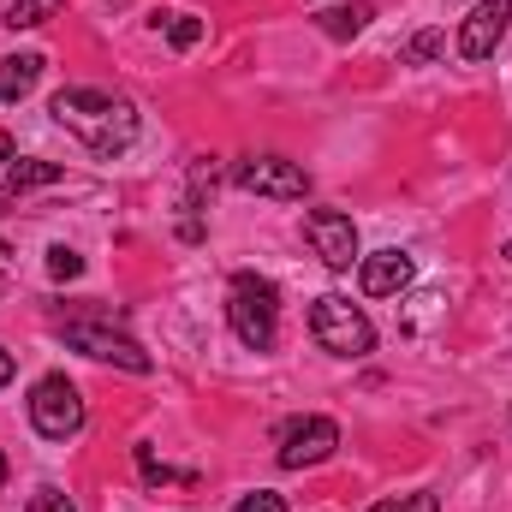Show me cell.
<instances>
[{
    "mask_svg": "<svg viewBox=\"0 0 512 512\" xmlns=\"http://www.w3.org/2000/svg\"><path fill=\"white\" fill-rule=\"evenodd\" d=\"M48 114H54V126L72 131L90 155H108V161L137 143V108L126 96H108V90H60L48 102Z\"/></svg>",
    "mask_w": 512,
    "mask_h": 512,
    "instance_id": "cell-1",
    "label": "cell"
},
{
    "mask_svg": "<svg viewBox=\"0 0 512 512\" xmlns=\"http://www.w3.org/2000/svg\"><path fill=\"white\" fill-rule=\"evenodd\" d=\"M54 12H60V0H12V6H6V24H12V30H36V24H48Z\"/></svg>",
    "mask_w": 512,
    "mask_h": 512,
    "instance_id": "cell-14",
    "label": "cell"
},
{
    "mask_svg": "<svg viewBox=\"0 0 512 512\" xmlns=\"http://www.w3.org/2000/svg\"><path fill=\"white\" fill-rule=\"evenodd\" d=\"M0 483H6V453H0Z\"/></svg>",
    "mask_w": 512,
    "mask_h": 512,
    "instance_id": "cell-23",
    "label": "cell"
},
{
    "mask_svg": "<svg viewBox=\"0 0 512 512\" xmlns=\"http://www.w3.org/2000/svg\"><path fill=\"white\" fill-rule=\"evenodd\" d=\"M334 447H340V423L334 417H292L286 429H280V465L286 471H310V465H322V459H334Z\"/></svg>",
    "mask_w": 512,
    "mask_h": 512,
    "instance_id": "cell-6",
    "label": "cell"
},
{
    "mask_svg": "<svg viewBox=\"0 0 512 512\" xmlns=\"http://www.w3.org/2000/svg\"><path fill=\"white\" fill-rule=\"evenodd\" d=\"M161 18H167V42L173 48H197L203 42V18L197 12H161Z\"/></svg>",
    "mask_w": 512,
    "mask_h": 512,
    "instance_id": "cell-15",
    "label": "cell"
},
{
    "mask_svg": "<svg viewBox=\"0 0 512 512\" xmlns=\"http://www.w3.org/2000/svg\"><path fill=\"white\" fill-rule=\"evenodd\" d=\"M370 512H441L435 495H411V501H376Z\"/></svg>",
    "mask_w": 512,
    "mask_h": 512,
    "instance_id": "cell-20",
    "label": "cell"
},
{
    "mask_svg": "<svg viewBox=\"0 0 512 512\" xmlns=\"http://www.w3.org/2000/svg\"><path fill=\"white\" fill-rule=\"evenodd\" d=\"M227 322H233V334H239L251 352H274V340H280V292H274V280H262V274H233Z\"/></svg>",
    "mask_w": 512,
    "mask_h": 512,
    "instance_id": "cell-2",
    "label": "cell"
},
{
    "mask_svg": "<svg viewBox=\"0 0 512 512\" xmlns=\"http://www.w3.org/2000/svg\"><path fill=\"white\" fill-rule=\"evenodd\" d=\"M60 340H66L72 352H84V358L120 364L131 376H149V370H155V358H149L131 334H120L114 322H102V316H66V322H60Z\"/></svg>",
    "mask_w": 512,
    "mask_h": 512,
    "instance_id": "cell-4",
    "label": "cell"
},
{
    "mask_svg": "<svg viewBox=\"0 0 512 512\" xmlns=\"http://www.w3.org/2000/svg\"><path fill=\"white\" fill-rule=\"evenodd\" d=\"M12 382V352H6V346H0V387Z\"/></svg>",
    "mask_w": 512,
    "mask_h": 512,
    "instance_id": "cell-21",
    "label": "cell"
},
{
    "mask_svg": "<svg viewBox=\"0 0 512 512\" xmlns=\"http://www.w3.org/2000/svg\"><path fill=\"white\" fill-rule=\"evenodd\" d=\"M507 256H512V245H507Z\"/></svg>",
    "mask_w": 512,
    "mask_h": 512,
    "instance_id": "cell-26",
    "label": "cell"
},
{
    "mask_svg": "<svg viewBox=\"0 0 512 512\" xmlns=\"http://www.w3.org/2000/svg\"><path fill=\"white\" fill-rule=\"evenodd\" d=\"M0 268H6V262H0ZM0 286H6V280H0Z\"/></svg>",
    "mask_w": 512,
    "mask_h": 512,
    "instance_id": "cell-25",
    "label": "cell"
},
{
    "mask_svg": "<svg viewBox=\"0 0 512 512\" xmlns=\"http://www.w3.org/2000/svg\"><path fill=\"white\" fill-rule=\"evenodd\" d=\"M304 239H310V251L322 256L328 268H352L358 262V227L340 209H310L304 215Z\"/></svg>",
    "mask_w": 512,
    "mask_h": 512,
    "instance_id": "cell-8",
    "label": "cell"
},
{
    "mask_svg": "<svg viewBox=\"0 0 512 512\" xmlns=\"http://www.w3.org/2000/svg\"><path fill=\"white\" fill-rule=\"evenodd\" d=\"M441 48H447V36H441V30H417V36L399 48V60H405V66H429Z\"/></svg>",
    "mask_w": 512,
    "mask_h": 512,
    "instance_id": "cell-16",
    "label": "cell"
},
{
    "mask_svg": "<svg viewBox=\"0 0 512 512\" xmlns=\"http://www.w3.org/2000/svg\"><path fill=\"white\" fill-rule=\"evenodd\" d=\"M30 423H36V435H48V441H72V435L84 429V399H78V387L66 382V376H42V382L30 387Z\"/></svg>",
    "mask_w": 512,
    "mask_h": 512,
    "instance_id": "cell-5",
    "label": "cell"
},
{
    "mask_svg": "<svg viewBox=\"0 0 512 512\" xmlns=\"http://www.w3.org/2000/svg\"><path fill=\"white\" fill-rule=\"evenodd\" d=\"M233 512H286V495H274V489H256V495H245Z\"/></svg>",
    "mask_w": 512,
    "mask_h": 512,
    "instance_id": "cell-19",
    "label": "cell"
},
{
    "mask_svg": "<svg viewBox=\"0 0 512 512\" xmlns=\"http://www.w3.org/2000/svg\"><path fill=\"white\" fill-rule=\"evenodd\" d=\"M54 179H60L54 161H12V167H6V191H12V197H24V191H36V185H54Z\"/></svg>",
    "mask_w": 512,
    "mask_h": 512,
    "instance_id": "cell-13",
    "label": "cell"
},
{
    "mask_svg": "<svg viewBox=\"0 0 512 512\" xmlns=\"http://www.w3.org/2000/svg\"><path fill=\"white\" fill-rule=\"evenodd\" d=\"M0 167H12V137L0 131Z\"/></svg>",
    "mask_w": 512,
    "mask_h": 512,
    "instance_id": "cell-22",
    "label": "cell"
},
{
    "mask_svg": "<svg viewBox=\"0 0 512 512\" xmlns=\"http://www.w3.org/2000/svg\"><path fill=\"white\" fill-rule=\"evenodd\" d=\"M42 54H12V60H0V102H24L30 90H36V78H42Z\"/></svg>",
    "mask_w": 512,
    "mask_h": 512,
    "instance_id": "cell-11",
    "label": "cell"
},
{
    "mask_svg": "<svg viewBox=\"0 0 512 512\" xmlns=\"http://www.w3.org/2000/svg\"><path fill=\"white\" fill-rule=\"evenodd\" d=\"M310 334H316V346L334 352V358H370V352H376L370 316H364L352 298H340V292H328V298L310 304Z\"/></svg>",
    "mask_w": 512,
    "mask_h": 512,
    "instance_id": "cell-3",
    "label": "cell"
},
{
    "mask_svg": "<svg viewBox=\"0 0 512 512\" xmlns=\"http://www.w3.org/2000/svg\"><path fill=\"white\" fill-rule=\"evenodd\" d=\"M512 30V0H477L471 18L459 24V60H489L501 48V36Z\"/></svg>",
    "mask_w": 512,
    "mask_h": 512,
    "instance_id": "cell-9",
    "label": "cell"
},
{
    "mask_svg": "<svg viewBox=\"0 0 512 512\" xmlns=\"http://www.w3.org/2000/svg\"><path fill=\"white\" fill-rule=\"evenodd\" d=\"M48 274H54V280H78V274H84V256L66 251V245H54V251H48Z\"/></svg>",
    "mask_w": 512,
    "mask_h": 512,
    "instance_id": "cell-17",
    "label": "cell"
},
{
    "mask_svg": "<svg viewBox=\"0 0 512 512\" xmlns=\"http://www.w3.org/2000/svg\"><path fill=\"white\" fill-rule=\"evenodd\" d=\"M370 18H376V6H370V0H352V6H328V12H316V30L334 36V42H352Z\"/></svg>",
    "mask_w": 512,
    "mask_h": 512,
    "instance_id": "cell-12",
    "label": "cell"
},
{
    "mask_svg": "<svg viewBox=\"0 0 512 512\" xmlns=\"http://www.w3.org/2000/svg\"><path fill=\"white\" fill-rule=\"evenodd\" d=\"M358 286H364V298H399V292L411 286V256L405 251L358 256Z\"/></svg>",
    "mask_w": 512,
    "mask_h": 512,
    "instance_id": "cell-10",
    "label": "cell"
},
{
    "mask_svg": "<svg viewBox=\"0 0 512 512\" xmlns=\"http://www.w3.org/2000/svg\"><path fill=\"white\" fill-rule=\"evenodd\" d=\"M6 256H12V251H6V239H0V262H6Z\"/></svg>",
    "mask_w": 512,
    "mask_h": 512,
    "instance_id": "cell-24",
    "label": "cell"
},
{
    "mask_svg": "<svg viewBox=\"0 0 512 512\" xmlns=\"http://www.w3.org/2000/svg\"><path fill=\"white\" fill-rule=\"evenodd\" d=\"M24 512H78V507H72V501L54 489V483H42V489L30 495V507H24Z\"/></svg>",
    "mask_w": 512,
    "mask_h": 512,
    "instance_id": "cell-18",
    "label": "cell"
},
{
    "mask_svg": "<svg viewBox=\"0 0 512 512\" xmlns=\"http://www.w3.org/2000/svg\"><path fill=\"white\" fill-rule=\"evenodd\" d=\"M239 185L256 197H274V203H298L310 191V173L280 155H251V161H239Z\"/></svg>",
    "mask_w": 512,
    "mask_h": 512,
    "instance_id": "cell-7",
    "label": "cell"
}]
</instances>
